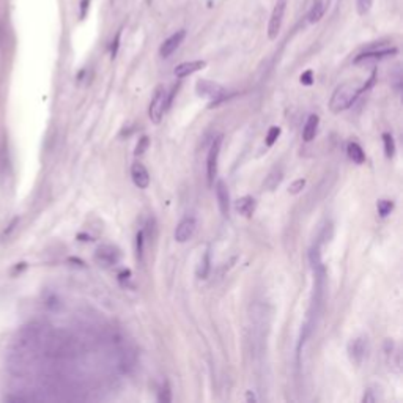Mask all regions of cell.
<instances>
[{
	"label": "cell",
	"instance_id": "3957f363",
	"mask_svg": "<svg viewBox=\"0 0 403 403\" xmlns=\"http://www.w3.org/2000/svg\"><path fill=\"white\" fill-rule=\"evenodd\" d=\"M167 109V95L166 90L162 87H158L153 98H151V103L148 107V117L155 125H159L162 122V117Z\"/></svg>",
	"mask_w": 403,
	"mask_h": 403
},
{
	"label": "cell",
	"instance_id": "603a6c76",
	"mask_svg": "<svg viewBox=\"0 0 403 403\" xmlns=\"http://www.w3.org/2000/svg\"><path fill=\"white\" fill-rule=\"evenodd\" d=\"M148 145H150V139L147 137V136H142L139 139V142H137V145H136V150H134V155L136 156H140V155H144L145 151H147V148H148Z\"/></svg>",
	"mask_w": 403,
	"mask_h": 403
},
{
	"label": "cell",
	"instance_id": "44dd1931",
	"mask_svg": "<svg viewBox=\"0 0 403 403\" xmlns=\"http://www.w3.org/2000/svg\"><path fill=\"white\" fill-rule=\"evenodd\" d=\"M376 208H378V213L381 217H386L387 214H390V211L394 210V202L392 200H378L376 203Z\"/></svg>",
	"mask_w": 403,
	"mask_h": 403
},
{
	"label": "cell",
	"instance_id": "30bf717a",
	"mask_svg": "<svg viewBox=\"0 0 403 403\" xmlns=\"http://www.w3.org/2000/svg\"><path fill=\"white\" fill-rule=\"evenodd\" d=\"M131 177H133V181L139 189H147L150 186V173L140 162H134L131 166Z\"/></svg>",
	"mask_w": 403,
	"mask_h": 403
},
{
	"label": "cell",
	"instance_id": "4316f807",
	"mask_svg": "<svg viewBox=\"0 0 403 403\" xmlns=\"http://www.w3.org/2000/svg\"><path fill=\"white\" fill-rule=\"evenodd\" d=\"M301 84L302 85H312L313 84V73L310 71V70H307V71H304L302 74H301Z\"/></svg>",
	"mask_w": 403,
	"mask_h": 403
},
{
	"label": "cell",
	"instance_id": "7c38bea8",
	"mask_svg": "<svg viewBox=\"0 0 403 403\" xmlns=\"http://www.w3.org/2000/svg\"><path fill=\"white\" fill-rule=\"evenodd\" d=\"M395 54H397V48L370 49V51H365L362 54H359V56L354 59V62L359 63V62H364V60H379V59H384V57H389V56H395Z\"/></svg>",
	"mask_w": 403,
	"mask_h": 403
},
{
	"label": "cell",
	"instance_id": "484cf974",
	"mask_svg": "<svg viewBox=\"0 0 403 403\" xmlns=\"http://www.w3.org/2000/svg\"><path fill=\"white\" fill-rule=\"evenodd\" d=\"M158 400L162 401V403H169V401L172 400V392H170V386H169V383H166L164 386H162V389H161V392H159Z\"/></svg>",
	"mask_w": 403,
	"mask_h": 403
},
{
	"label": "cell",
	"instance_id": "52a82bcc",
	"mask_svg": "<svg viewBox=\"0 0 403 403\" xmlns=\"http://www.w3.org/2000/svg\"><path fill=\"white\" fill-rule=\"evenodd\" d=\"M348 353H350L351 361H354L356 364H361L368 353V343L365 337H357V339L351 340L350 345H348Z\"/></svg>",
	"mask_w": 403,
	"mask_h": 403
},
{
	"label": "cell",
	"instance_id": "4fadbf2b",
	"mask_svg": "<svg viewBox=\"0 0 403 403\" xmlns=\"http://www.w3.org/2000/svg\"><path fill=\"white\" fill-rule=\"evenodd\" d=\"M206 67V63L203 60H192V62H184V63H180L178 67L173 70L177 78H186L189 74H194L200 71L202 68Z\"/></svg>",
	"mask_w": 403,
	"mask_h": 403
},
{
	"label": "cell",
	"instance_id": "ffe728a7",
	"mask_svg": "<svg viewBox=\"0 0 403 403\" xmlns=\"http://www.w3.org/2000/svg\"><path fill=\"white\" fill-rule=\"evenodd\" d=\"M383 142H384V153L387 158H394L395 155V142H394V137H392L389 133H384L383 134Z\"/></svg>",
	"mask_w": 403,
	"mask_h": 403
},
{
	"label": "cell",
	"instance_id": "f1b7e54d",
	"mask_svg": "<svg viewBox=\"0 0 403 403\" xmlns=\"http://www.w3.org/2000/svg\"><path fill=\"white\" fill-rule=\"evenodd\" d=\"M129 277H131V271H123V273H120V274H118V280L122 282V284L125 282V279L129 280Z\"/></svg>",
	"mask_w": 403,
	"mask_h": 403
},
{
	"label": "cell",
	"instance_id": "2e32d148",
	"mask_svg": "<svg viewBox=\"0 0 403 403\" xmlns=\"http://www.w3.org/2000/svg\"><path fill=\"white\" fill-rule=\"evenodd\" d=\"M346 153L348 156H350V159L353 162H356V164H364L365 162V153H364V150L362 147L356 144V142H350L346 147Z\"/></svg>",
	"mask_w": 403,
	"mask_h": 403
},
{
	"label": "cell",
	"instance_id": "8992f818",
	"mask_svg": "<svg viewBox=\"0 0 403 403\" xmlns=\"http://www.w3.org/2000/svg\"><path fill=\"white\" fill-rule=\"evenodd\" d=\"M120 250L115 247V246H111V244H103L96 249V254H95V258L96 261L100 263L101 266L104 268H109V266H114L120 261Z\"/></svg>",
	"mask_w": 403,
	"mask_h": 403
},
{
	"label": "cell",
	"instance_id": "9a60e30c",
	"mask_svg": "<svg viewBox=\"0 0 403 403\" xmlns=\"http://www.w3.org/2000/svg\"><path fill=\"white\" fill-rule=\"evenodd\" d=\"M318 123H320V118L318 115H309L306 125L302 128V139L306 140V142H310V140L315 139V134H317V129H318Z\"/></svg>",
	"mask_w": 403,
	"mask_h": 403
},
{
	"label": "cell",
	"instance_id": "cb8c5ba5",
	"mask_svg": "<svg viewBox=\"0 0 403 403\" xmlns=\"http://www.w3.org/2000/svg\"><path fill=\"white\" fill-rule=\"evenodd\" d=\"M373 0H356V7H357V13L359 15H367L372 8Z\"/></svg>",
	"mask_w": 403,
	"mask_h": 403
},
{
	"label": "cell",
	"instance_id": "e0dca14e",
	"mask_svg": "<svg viewBox=\"0 0 403 403\" xmlns=\"http://www.w3.org/2000/svg\"><path fill=\"white\" fill-rule=\"evenodd\" d=\"M282 178H284V173H282V170L280 169H273L268 173V177L265 178V183H263L265 189L266 191H274L280 184Z\"/></svg>",
	"mask_w": 403,
	"mask_h": 403
},
{
	"label": "cell",
	"instance_id": "277c9868",
	"mask_svg": "<svg viewBox=\"0 0 403 403\" xmlns=\"http://www.w3.org/2000/svg\"><path fill=\"white\" fill-rule=\"evenodd\" d=\"M285 10H287V0H277L274 8H273V13H271L269 24H268V37H269V40H276L277 38L279 32H280V27H282V21H284Z\"/></svg>",
	"mask_w": 403,
	"mask_h": 403
},
{
	"label": "cell",
	"instance_id": "7402d4cb",
	"mask_svg": "<svg viewBox=\"0 0 403 403\" xmlns=\"http://www.w3.org/2000/svg\"><path fill=\"white\" fill-rule=\"evenodd\" d=\"M279 136H280V128L279 126L269 128L268 134H266V145L268 147H273L276 144V140L279 139Z\"/></svg>",
	"mask_w": 403,
	"mask_h": 403
},
{
	"label": "cell",
	"instance_id": "ba28073f",
	"mask_svg": "<svg viewBox=\"0 0 403 403\" xmlns=\"http://www.w3.org/2000/svg\"><path fill=\"white\" fill-rule=\"evenodd\" d=\"M184 37H186V32H184V30H178V32H175V34H173L172 37H169V38L161 45V49H159L161 57H164V59L170 57L172 54L180 48V45L183 43Z\"/></svg>",
	"mask_w": 403,
	"mask_h": 403
},
{
	"label": "cell",
	"instance_id": "5bb4252c",
	"mask_svg": "<svg viewBox=\"0 0 403 403\" xmlns=\"http://www.w3.org/2000/svg\"><path fill=\"white\" fill-rule=\"evenodd\" d=\"M236 211L244 216V217H252L255 211V200L250 195H244V197L236 200Z\"/></svg>",
	"mask_w": 403,
	"mask_h": 403
},
{
	"label": "cell",
	"instance_id": "7a4b0ae2",
	"mask_svg": "<svg viewBox=\"0 0 403 403\" xmlns=\"http://www.w3.org/2000/svg\"><path fill=\"white\" fill-rule=\"evenodd\" d=\"M195 92H197L199 96H203V98H208V100L213 101L211 107L217 103L224 101L227 98V92L225 89L217 82H213V81H206V79H200L195 84Z\"/></svg>",
	"mask_w": 403,
	"mask_h": 403
},
{
	"label": "cell",
	"instance_id": "d6986e66",
	"mask_svg": "<svg viewBox=\"0 0 403 403\" xmlns=\"http://www.w3.org/2000/svg\"><path fill=\"white\" fill-rule=\"evenodd\" d=\"M323 15H324V5H323V2L313 4L310 13H309V23H312V24L318 23V21L323 18Z\"/></svg>",
	"mask_w": 403,
	"mask_h": 403
},
{
	"label": "cell",
	"instance_id": "ac0fdd59",
	"mask_svg": "<svg viewBox=\"0 0 403 403\" xmlns=\"http://www.w3.org/2000/svg\"><path fill=\"white\" fill-rule=\"evenodd\" d=\"M211 269V261H210V252H205V255L202 257L200 263L197 266V277L199 279H206L210 274Z\"/></svg>",
	"mask_w": 403,
	"mask_h": 403
},
{
	"label": "cell",
	"instance_id": "8fae6325",
	"mask_svg": "<svg viewBox=\"0 0 403 403\" xmlns=\"http://www.w3.org/2000/svg\"><path fill=\"white\" fill-rule=\"evenodd\" d=\"M216 197L221 213L224 216H228V213H230V194H228V188L222 180L216 183Z\"/></svg>",
	"mask_w": 403,
	"mask_h": 403
},
{
	"label": "cell",
	"instance_id": "d4e9b609",
	"mask_svg": "<svg viewBox=\"0 0 403 403\" xmlns=\"http://www.w3.org/2000/svg\"><path fill=\"white\" fill-rule=\"evenodd\" d=\"M304 186H306V180H304V178L295 180V181H293V183L290 184V186H288V192L293 194V195H296V194H299V192L304 189Z\"/></svg>",
	"mask_w": 403,
	"mask_h": 403
},
{
	"label": "cell",
	"instance_id": "9c48e42d",
	"mask_svg": "<svg viewBox=\"0 0 403 403\" xmlns=\"http://www.w3.org/2000/svg\"><path fill=\"white\" fill-rule=\"evenodd\" d=\"M195 219L192 216H188L184 217V219L177 225V230H175V241L177 243H186L188 239L194 235L195 232Z\"/></svg>",
	"mask_w": 403,
	"mask_h": 403
},
{
	"label": "cell",
	"instance_id": "5b68a950",
	"mask_svg": "<svg viewBox=\"0 0 403 403\" xmlns=\"http://www.w3.org/2000/svg\"><path fill=\"white\" fill-rule=\"evenodd\" d=\"M221 145H222V136H217L208 151V158H206V175H208V183L211 184L214 181V177L217 173V161H219V153H221Z\"/></svg>",
	"mask_w": 403,
	"mask_h": 403
},
{
	"label": "cell",
	"instance_id": "6da1fadb",
	"mask_svg": "<svg viewBox=\"0 0 403 403\" xmlns=\"http://www.w3.org/2000/svg\"><path fill=\"white\" fill-rule=\"evenodd\" d=\"M362 90L364 89L357 82H345L339 85L331 96L329 111L334 114H339V112L346 111V109H350Z\"/></svg>",
	"mask_w": 403,
	"mask_h": 403
},
{
	"label": "cell",
	"instance_id": "83f0119b",
	"mask_svg": "<svg viewBox=\"0 0 403 403\" xmlns=\"http://www.w3.org/2000/svg\"><path fill=\"white\" fill-rule=\"evenodd\" d=\"M144 254V232L137 233V257L142 258Z\"/></svg>",
	"mask_w": 403,
	"mask_h": 403
}]
</instances>
